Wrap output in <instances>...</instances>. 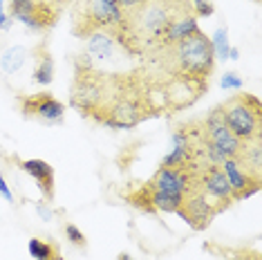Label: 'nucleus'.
Returning <instances> with one entry per match:
<instances>
[{"mask_svg": "<svg viewBox=\"0 0 262 260\" xmlns=\"http://www.w3.org/2000/svg\"><path fill=\"white\" fill-rule=\"evenodd\" d=\"M188 9L190 0H148L139 9L123 14L112 38L128 56L148 61L164 47L170 23Z\"/></svg>", "mask_w": 262, "mask_h": 260, "instance_id": "obj_1", "label": "nucleus"}, {"mask_svg": "<svg viewBox=\"0 0 262 260\" xmlns=\"http://www.w3.org/2000/svg\"><path fill=\"white\" fill-rule=\"evenodd\" d=\"M152 117L157 115L146 101L144 79L139 70H135L130 74H112L110 97L92 119L115 130H130Z\"/></svg>", "mask_w": 262, "mask_h": 260, "instance_id": "obj_2", "label": "nucleus"}, {"mask_svg": "<svg viewBox=\"0 0 262 260\" xmlns=\"http://www.w3.org/2000/svg\"><path fill=\"white\" fill-rule=\"evenodd\" d=\"M146 63L164 74H177L208 83L213 70H215V50H213L211 38L200 29L190 36H184L162 47Z\"/></svg>", "mask_w": 262, "mask_h": 260, "instance_id": "obj_3", "label": "nucleus"}, {"mask_svg": "<svg viewBox=\"0 0 262 260\" xmlns=\"http://www.w3.org/2000/svg\"><path fill=\"white\" fill-rule=\"evenodd\" d=\"M110 88H112V74L97 70L85 54L76 58L72 94H70V105L72 108L79 110L83 117L92 119L101 110V105L108 101Z\"/></svg>", "mask_w": 262, "mask_h": 260, "instance_id": "obj_4", "label": "nucleus"}, {"mask_svg": "<svg viewBox=\"0 0 262 260\" xmlns=\"http://www.w3.org/2000/svg\"><path fill=\"white\" fill-rule=\"evenodd\" d=\"M123 14L117 0H81L74 7L72 34L79 38H88L94 32H108L110 36L121 25Z\"/></svg>", "mask_w": 262, "mask_h": 260, "instance_id": "obj_5", "label": "nucleus"}, {"mask_svg": "<svg viewBox=\"0 0 262 260\" xmlns=\"http://www.w3.org/2000/svg\"><path fill=\"white\" fill-rule=\"evenodd\" d=\"M229 130L240 141L262 139V103L249 92H237L220 103Z\"/></svg>", "mask_w": 262, "mask_h": 260, "instance_id": "obj_6", "label": "nucleus"}, {"mask_svg": "<svg viewBox=\"0 0 262 260\" xmlns=\"http://www.w3.org/2000/svg\"><path fill=\"white\" fill-rule=\"evenodd\" d=\"M200 121H202V128H204V135H206L208 144L215 148V153L220 157H222V159L240 157V153L244 148V141H240L229 130L220 105H215L213 110H208L206 117H204V119H200Z\"/></svg>", "mask_w": 262, "mask_h": 260, "instance_id": "obj_7", "label": "nucleus"}, {"mask_svg": "<svg viewBox=\"0 0 262 260\" xmlns=\"http://www.w3.org/2000/svg\"><path fill=\"white\" fill-rule=\"evenodd\" d=\"M195 186H198V191L204 195L208 202L215 206L217 213L226 211L235 202L233 191H231L224 170L215 166V164H208V166L200 168L198 173H195Z\"/></svg>", "mask_w": 262, "mask_h": 260, "instance_id": "obj_8", "label": "nucleus"}, {"mask_svg": "<svg viewBox=\"0 0 262 260\" xmlns=\"http://www.w3.org/2000/svg\"><path fill=\"white\" fill-rule=\"evenodd\" d=\"M18 105L25 119H36L43 123H61L65 115V105L50 92L20 94Z\"/></svg>", "mask_w": 262, "mask_h": 260, "instance_id": "obj_9", "label": "nucleus"}, {"mask_svg": "<svg viewBox=\"0 0 262 260\" xmlns=\"http://www.w3.org/2000/svg\"><path fill=\"white\" fill-rule=\"evenodd\" d=\"M177 215H180L190 229H195V231H204L208 224L215 220V215H220V213L215 211V206H213L204 195L198 191V186H193L186 195H184Z\"/></svg>", "mask_w": 262, "mask_h": 260, "instance_id": "obj_10", "label": "nucleus"}, {"mask_svg": "<svg viewBox=\"0 0 262 260\" xmlns=\"http://www.w3.org/2000/svg\"><path fill=\"white\" fill-rule=\"evenodd\" d=\"M148 188L162 191L168 195H180L184 198L190 188L195 186V173L184 168H170V166H159L155 170V175L146 182Z\"/></svg>", "mask_w": 262, "mask_h": 260, "instance_id": "obj_11", "label": "nucleus"}, {"mask_svg": "<svg viewBox=\"0 0 262 260\" xmlns=\"http://www.w3.org/2000/svg\"><path fill=\"white\" fill-rule=\"evenodd\" d=\"M220 168L224 170L226 180H229V186H231V191H233L235 202L251 198V195L260 188V180H255V177L242 166L240 159H235V157L224 159V162L220 164Z\"/></svg>", "mask_w": 262, "mask_h": 260, "instance_id": "obj_12", "label": "nucleus"}, {"mask_svg": "<svg viewBox=\"0 0 262 260\" xmlns=\"http://www.w3.org/2000/svg\"><path fill=\"white\" fill-rule=\"evenodd\" d=\"M20 168L38 182L40 193L45 195V202H52L54 200V168L43 159H23Z\"/></svg>", "mask_w": 262, "mask_h": 260, "instance_id": "obj_13", "label": "nucleus"}, {"mask_svg": "<svg viewBox=\"0 0 262 260\" xmlns=\"http://www.w3.org/2000/svg\"><path fill=\"white\" fill-rule=\"evenodd\" d=\"M88 47H85V56L92 63H103V61H112L117 52V43L108 32H94L85 38Z\"/></svg>", "mask_w": 262, "mask_h": 260, "instance_id": "obj_14", "label": "nucleus"}, {"mask_svg": "<svg viewBox=\"0 0 262 260\" xmlns=\"http://www.w3.org/2000/svg\"><path fill=\"white\" fill-rule=\"evenodd\" d=\"M32 54H34V61H36V65H34V83L50 85L52 79H54V58H52L47 45L38 43L32 50Z\"/></svg>", "mask_w": 262, "mask_h": 260, "instance_id": "obj_15", "label": "nucleus"}, {"mask_svg": "<svg viewBox=\"0 0 262 260\" xmlns=\"http://www.w3.org/2000/svg\"><path fill=\"white\" fill-rule=\"evenodd\" d=\"M36 7H38V0H9V5H7L9 16L16 20H20L23 25H27L29 16L34 14Z\"/></svg>", "mask_w": 262, "mask_h": 260, "instance_id": "obj_16", "label": "nucleus"}, {"mask_svg": "<svg viewBox=\"0 0 262 260\" xmlns=\"http://www.w3.org/2000/svg\"><path fill=\"white\" fill-rule=\"evenodd\" d=\"M25 61H27V50H25V47H11V50H7L3 54V58H0L5 72H9V74L18 72Z\"/></svg>", "mask_w": 262, "mask_h": 260, "instance_id": "obj_17", "label": "nucleus"}, {"mask_svg": "<svg viewBox=\"0 0 262 260\" xmlns=\"http://www.w3.org/2000/svg\"><path fill=\"white\" fill-rule=\"evenodd\" d=\"M27 249H29V253H32L36 260H56V256H58V251L54 249V245H50V242H43V240H38V238L29 240Z\"/></svg>", "mask_w": 262, "mask_h": 260, "instance_id": "obj_18", "label": "nucleus"}, {"mask_svg": "<svg viewBox=\"0 0 262 260\" xmlns=\"http://www.w3.org/2000/svg\"><path fill=\"white\" fill-rule=\"evenodd\" d=\"M211 43H213V50H215V58H220V61H226V58H229L231 45H229V36H226V29L224 27H220L217 32L213 34Z\"/></svg>", "mask_w": 262, "mask_h": 260, "instance_id": "obj_19", "label": "nucleus"}, {"mask_svg": "<svg viewBox=\"0 0 262 260\" xmlns=\"http://www.w3.org/2000/svg\"><path fill=\"white\" fill-rule=\"evenodd\" d=\"M190 9H193L195 18H211L215 14V5L213 0H190Z\"/></svg>", "mask_w": 262, "mask_h": 260, "instance_id": "obj_20", "label": "nucleus"}, {"mask_svg": "<svg viewBox=\"0 0 262 260\" xmlns=\"http://www.w3.org/2000/svg\"><path fill=\"white\" fill-rule=\"evenodd\" d=\"M65 235H68V240L72 242L74 247H79V249H85L88 247L85 235H83V231L76 227V224H65Z\"/></svg>", "mask_w": 262, "mask_h": 260, "instance_id": "obj_21", "label": "nucleus"}, {"mask_svg": "<svg viewBox=\"0 0 262 260\" xmlns=\"http://www.w3.org/2000/svg\"><path fill=\"white\" fill-rule=\"evenodd\" d=\"M220 85H222L224 90H240V88H242V79H240V76H237L235 72H229V74L222 76Z\"/></svg>", "mask_w": 262, "mask_h": 260, "instance_id": "obj_22", "label": "nucleus"}, {"mask_svg": "<svg viewBox=\"0 0 262 260\" xmlns=\"http://www.w3.org/2000/svg\"><path fill=\"white\" fill-rule=\"evenodd\" d=\"M229 260H262V258H260V253H255V251L242 249V251H233V253H231Z\"/></svg>", "mask_w": 262, "mask_h": 260, "instance_id": "obj_23", "label": "nucleus"}, {"mask_svg": "<svg viewBox=\"0 0 262 260\" xmlns=\"http://www.w3.org/2000/svg\"><path fill=\"white\" fill-rule=\"evenodd\" d=\"M117 3L121 5L123 11H135V9H139L141 5H146L148 0H117Z\"/></svg>", "mask_w": 262, "mask_h": 260, "instance_id": "obj_24", "label": "nucleus"}, {"mask_svg": "<svg viewBox=\"0 0 262 260\" xmlns=\"http://www.w3.org/2000/svg\"><path fill=\"white\" fill-rule=\"evenodd\" d=\"M47 204H50V202H45V200H43V202H38V204H36V211H38V215L43 218L45 222H50L52 218H54V213H52V209H50Z\"/></svg>", "mask_w": 262, "mask_h": 260, "instance_id": "obj_25", "label": "nucleus"}, {"mask_svg": "<svg viewBox=\"0 0 262 260\" xmlns=\"http://www.w3.org/2000/svg\"><path fill=\"white\" fill-rule=\"evenodd\" d=\"M40 3H45V5H50V7H54L58 11H63L68 5H72L74 0H40Z\"/></svg>", "mask_w": 262, "mask_h": 260, "instance_id": "obj_26", "label": "nucleus"}, {"mask_svg": "<svg viewBox=\"0 0 262 260\" xmlns=\"http://www.w3.org/2000/svg\"><path fill=\"white\" fill-rule=\"evenodd\" d=\"M0 193H3V198L7 200V202H14V195H11V191H9V186H7V182H5L3 175H0Z\"/></svg>", "mask_w": 262, "mask_h": 260, "instance_id": "obj_27", "label": "nucleus"}, {"mask_svg": "<svg viewBox=\"0 0 262 260\" xmlns=\"http://www.w3.org/2000/svg\"><path fill=\"white\" fill-rule=\"evenodd\" d=\"M9 27V18L5 14V7H3V0H0V29H7Z\"/></svg>", "mask_w": 262, "mask_h": 260, "instance_id": "obj_28", "label": "nucleus"}, {"mask_svg": "<svg viewBox=\"0 0 262 260\" xmlns=\"http://www.w3.org/2000/svg\"><path fill=\"white\" fill-rule=\"evenodd\" d=\"M119 260H135V258L128 256V253H121V256H119Z\"/></svg>", "mask_w": 262, "mask_h": 260, "instance_id": "obj_29", "label": "nucleus"}]
</instances>
